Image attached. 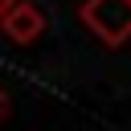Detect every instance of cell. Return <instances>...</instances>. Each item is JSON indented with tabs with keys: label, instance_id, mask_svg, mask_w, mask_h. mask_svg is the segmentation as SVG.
Listing matches in <instances>:
<instances>
[{
	"label": "cell",
	"instance_id": "cell-1",
	"mask_svg": "<svg viewBox=\"0 0 131 131\" xmlns=\"http://www.w3.org/2000/svg\"><path fill=\"white\" fill-rule=\"evenodd\" d=\"M78 20L111 49L131 41V0H86L78 8Z\"/></svg>",
	"mask_w": 131,
	"mask_h": 131
},
{
	"label": "cell",
	"instance_id": "cell-2",
	"mask_svg": "<svg viewBox=\"0 0 131 131\" xmlns=\"http://www.w3.org/2000/svg\"><path fill=\"white\" fill-rule=\"evenodd\" d=\"M0 29H4V37L12 45H33V41L45 37V12L37 4H29V0H16V8L4 16Z\"/></svg>",
	"mask_w": 131,
	"mask_h": 131
},
{
	"label": "cell",
	"instance_id": "cell-3",
	"mask_svg": "<svg viewBox=\"0 0 131 131\" xmlns=\"http://www.w3.org/2000/svg\"><path fill=\"white\" fill-rule=\"evenodd\" d=\"M8 115H12V98H8V90L0 86V123H4Z\"/></svg>",
	"mask_w": 131,
	"mask_h": 131
},
{
	"label": "cell",
	"instance_id": "cell-4",
	"mask_svg": "<svg viewBox=\"0 0 131 131\" xmlns=\"http://www.w3.org/2000/svg\"><path fill=\"white\" fill-rule=\"evenodd\" d=\"M12 8H16V0H0V25H4V16H8Z\"/></svg>",
	"mask_w": 131,
	"mask_h": 131
}]
</instances>
